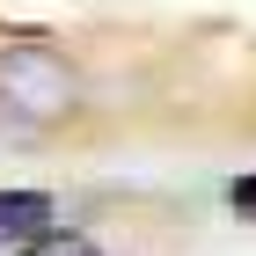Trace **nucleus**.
I'll list each match as a JSON object with an SVG mask.
<instances>
[{"label":"nucleus","instance_id":"f257e3e1","mask_svg":"<svg viewBox=\"0 0 256 256\" xmlns=\"http://www.w3.org/2000/svg\"><path fill=\"white\" fill-rule=\"evenodd\" d=\"M0 102L15 110V118H66L80 102V80L74 66L52 52V44H8L0 52Z\"/></svg>","mask_w":256,"mask_h":256},{"label":"nucleus","instance_id":"f03ea898","mask_svg":"<svg viewBox=\"0 0 256 256\" xmlns=\"http://www.w3.org/2000/svg\"><path fill=\"white\" fill-rule=\"evenodd\" d=\"M44 220H52V198L44 190H0V242H22L30 249L37 234H52Z\"/></svg>","mask_w":256,"mask_h":256},{"label":"nucleus","instance_id":"7ed1b4c3","mask_svg":"<svg viewBox=\"0 0 256 256\" xmlns=\"http://www.w3.org/2000/svg\"><path fill=\"white\" fill-rule=\"evenodd\" d=\"M22 256H102V249H96L88 234H66V227H52V234H37Z\"/></svg>","mask_w":256,"mask_h":256},{"label":"nucleus","instance_id":"20e7f679","mask_svg":"<svg viewBox=\"0 0 256 256\" xmlns=\"http://www.w3.org/2000/svg\"><path fill=\"white\" fill-rule=\"evenodd\" d=\"M234 212H256V176H249V183H234Z\"/></svg>","mask_w":256,"mask_h":256}]
</instances>
